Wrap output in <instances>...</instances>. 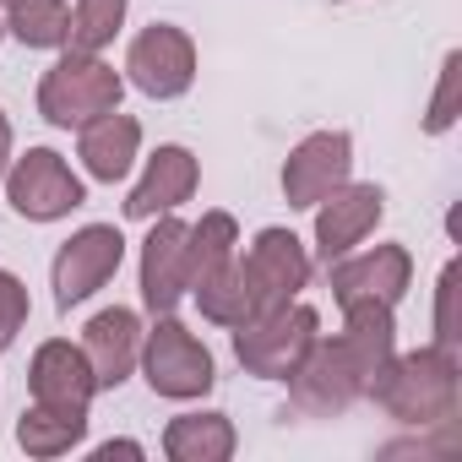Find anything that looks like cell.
<instances>
[{
    "label": "cell",
    "mask_w": 462,
    "mask_h": 462,
    "mask_svg": "<svg viewBox=\"0 0 462 462\" xmlns=\"http://www.w3.org/2000/svg\"><path fill=\"white\" fill-rule=\"evenodd\" d=\"M365 402H375L392 424L402 430H446L462 408V348H440V343H424V348H397Z\"/></svg>",
    "instance_id": "1"
},
{
    "label": "cell",
    "mask_w": 462,
    "mask_h": 462,
    "mask_svg": "<svg viewBox=\"0 0 462 462\" xmlns=\"http://www.w3.org/2000/svg\"><path fill=\"white\" fill-rule=\"evenodd\" d=\"M136 375L163 402H201L217 386V359L201 343V332L180 310H169V316H152L147 321L142 354H136Z\"/></svg>",
    "instance_id": "2"
},
{
    "label": "cell",
    "mask_w": 462,
    "mask_h": 462,
    "mask_svg": "<svg viewBox=\"0 0 462 462\" xmlns=\"http://www.w3.org/2000/svg\"><path fill=\"white\" fill-rule=\"evenodd\" d=\"M39 120L55 125V131H82L88 120L109 115L125 104V77L115 60L104 55H82V50H60L50 60V71L39 77Z\"/></svg>",
    "instance_id": "3"
},
{
    "label": "cell",
    "mask_w": 462,
    "mask_h": 462,
    "mask_svg": "<svg viewBox=\"0 0 462 462\" xmlns=\"http://www.w3.org/2000/svg\"><path fill=\"white\" fill-rule=\"evenodd\" d=\"M316 337H321V310L305 300H289V305L256 310L245 327H235V359L256 381H289L300 370V359L316 348Z\"/></svg>",
    "instance_id": "4"
},
{
    "label": "cell",
    "mask_w": 462,
    "mask_h": 462,
    "mask_svg": "<svg viewBox=\"0 0 462 462\" xmlns=\"http://www.w3.org/2000/svg\"><path fill=\"white\" fill-rule=\"evenodd\" d=\"M0 190H6V207L23 223H66L71 212L88 207V180L82 169H71L66 152L55 147H28L12 158V169L0 174Z\"/></svg>",
    "instance_id": "5"
},
{
    "label": "cell",
    "mask_w": 462,
    "mask_h": 462,
    "mask_svg": "<svg viewBox=\"0 0 462 462\" xmlns=\"http://www.w3.org/2000/svg\"><path fill=\"white\" fill-rule=\"evenodd\" d=\"M125 267V228L120 223H82L71 228V240H60V251L50 256V289H55V310L71 316L77 305L98 300Z\"/></svg>",
    "instance_id": "6"
},
{
    "label": "cell",
    "mask_w": 462,
    "mask_h": 462,
    "mask_svg": "<svg viewBox=\"0 0 462 462\" xmlns=\"http://www.w3.org/2000/svg\"><path fill=\"white\" fill-rule=\"evenodd\" d=\"M125 88H136L152 104H174L196 88L201 77V50L180 23H147L131 44H125V66H120Z\"/></svg>",
    "instance_id": "7"
},
{
    "label": "cell",
    "mask_w": 462,
    "mask_h": 462,
    "mask_svg": "<svg viewBox=\"0 0 462 462\" xmlns=\"http://www.w3.org/2000/svg\"><path fill=\"white\" fill-rule=\"evenodd\" d=\"M289 386V408L300 419H343L354 402H365L370 392V370L337 343V337H316V348L300 359V370L283 381Z\"/></svg>",
    "instance_id": "8"
},
{
    "label": "cell",
    "mask_w": 462,
    "mask_h": 462,
    "mask_svg": "<svg viewBox=\"0 0 462 462\" xmlns=\"http://www.w3.org/2000/svg\"><path fill=\"white\" fill-rule=\"evenodd\" d=\"M386 223V185L375 180H343L332 196L310 207V256L327 267L365 240H375V228Z\"/></svg>",
    "instance_id": "9"
},
{
    "label": "cell",
    "mask_w": 462,
    "mask_h": 462,
    "mask_svg": "<svg viewBox=\"0 0 462 462\" xmlns=\"http://www.w3.org/2000/svg\"><path fill=\"white\" fill-rule=\"evenodd\" d=\"M327 289H332V305H402L408 289H413V251L397 245V240H381V245H359L337 262H327Z\"/></svg>",
    "instance_id": "10"
},
{
    "label": "cell",
    "mask_w": 462,
    "mask_h": 462,
    "mask_svg": "<svg viewBox=\"0 0 462 462\" xmlns=\"http://www.w3.org/2000/svg\"><path fill=\"white\" fill-rule=\"evenodd\" d=\"M240 273H245L256 305L273 310V305L305 300L310 273H316V256H310V245L294 235V228L267 223V228H256V235H251V245H240Z\"/></svg>",
    "instance_id": "11"
},
{
    "label": "cell",
    "mask_w": 462,
    "mask_h": 462,
    "mask_svg": "<svg viewBox=\"0 0 462 462\" xmlns=\"http://www.w3.org/2000/svg\"><path fill=\"white\" fill-rule=\"evenodd\" d=\"M343 180H354V131H343V125L305 131L278 169V190H283L289 212H310Z\"/></svg>",
    "instance_id": "12"
},
{
    "label": "cell",
    "mask_w": 462,
    "mask_h": 462,
    "mask_svg": "<svg viewBox=\"0 0 462 462\" xmlns=\"http://www.w3.org/2000/svg\"><path fill=\"white\" fill-rule=\"evenodd\" d=\"M201 190V158L185 142H158L152 152H142L131 190H125V217L131 223H152L163 212H180L185 201H196Z\"/></svg>",
    "instance_id": "13"
},
{
    "label": "cell",
    "mask_w": 462,
    "mask_h": 462,
    "mask_svg": "<svg viewBox=\"0 0 462 462\" xmlns=\"http://www.w3.org/2000/svg\"><path fill=\"white\" fill-rule=\"evenodd\" d=\"M136 289L147 316H169L190 300V262H185V217L163 212L147 223L136 251Z\"/></svg>",
    "instance_id": "14"
},
{
    "label": "cell",
    "mask_w": 462,
    "mask_h": 462,
    "mask_svg": "<svg viewBox=\"0 0 462 462\" xmlns=\"http://www.w3.org/2000/svg\"><path fill=\"white\" fill-rule=\"evenodd\" d=\"M142 332H147V321H142V310H131V305H104V310H93L88 321H82V354H88V365H93V381H98V392H120L131 375H136V354H142Z\"/></svg>",
    "instance_id": "15"
},
{
    "label": "cell",
    "mask_w": 462,
    "mask_h": 462,
    "mask_svg": "<svg viewBox=\"0 0 462 462\" xmlns=\"http://www.w3.org/2000/svg\"><path fill=\"white\" fill-rule=\"evenodd\" d=\"M28 397L44 402V408H77V413H93V402L104 397L98 381H93V365L82 354V343L71 337H44L28 359Z\"/></svg>",
    "instance_id": "16"
},
{
    "label": "cell",
    "mask_w": 462,
    "mask_h": 462,
    "mask_svg": "<svg viewBox=\"0 0 462 462\" xmlns=\"http://www.w3.org/2000/svg\"><path fill=\"white\" fill-rule=\"evenodd\" d=\"M71 136H77V169H82V180H93V185H125V180L136 174L142 142H147L142 120L125 115V109H109V115L88 120V125L71 131Z\"/></svg>",
    "instance_id": "17"
},
{
    "label": "cell",
    "mask_w": 462,
    "mask_h": 462,
    "mask_svg": "<svg viewBox=\"0 0 462 462\" xmlns=\"http://www.w3.org/2000/svg\"><path fill=\"white\" fill-rule=\"evenodd\" d=\"M235 451H240V430L223 408H185L163 424L169 462H228Z\"/></svg>",
    "instance_id": "18"
},
{
    "label": "cell",
    "mask_w": 462,
    "mask_h": 462,
    "mask_svg": "<svg viewBox=\"0 0 462 462\" xmlns=\"http://www.w3.org/2000/svg\"><path fill=\"white\" fill-rule=\"evenodd\" d=\"M88 413L77 408H44V402H28L23 419H17V446L33 457V462H55V457H71L88 446Z\"/></svg>",
    "instance_id": "19"
},
{
    "label": "cell",
    "mask_w": 462,
    "mask_h": 462,
    "mask_svg": "<svg viewBox=\"0 0 462 462\" xmlns=\"http://www.w3.org/2000/svg\"><path fill=\"white\" fill-rule=\"evenodd\" d=\"M0 28L23 50L60 55L66 39H71V0H6V6H0Z\"/></svg>",
    "instance_id": "20"
},
{
    "label": "cell",
    "mask_w": 462,
    "mask_h": 462,
    "mask_svg": "<svg viewBox=\"0 0 462 462\" xmlns=\"http://www.w3.org/2000/svg\"><path fill=\"white\" fill-rule=\"evenodd\" d=\"M190 305L201 310L207 327H223V332L245 327L262 310L256 294H251V283H245V273H240V256L228 262V267H217V273H207L201 283H190Z\"/></svg>",
    "instance_id": "21"
},
{
    "label": "cell",
    "mask_w": 462,
    "mask_h": 462,
    "mask_svg": "<svg viewBox=\"0 0 462 462\" xmlns=\"http://www.w3.org/2000/svg\"><path fill=\"white\" fill-rule=\"evenodd\" d=\"M245 235H240V217L235 212H223V207H207L201 217L185 223V262H190V283H201L207 273L228 267L240 256Z\"/></svg>",
    "instance_id": "22"
},
{
    "label": "cell",
    "mask_w": 462,
    "mask_h": 462,
    "mask_svg": "<svg viewBox=\"0 0 462 462\" xmlns=\"http://www.w3.org/2000/svg\"><path fill=\"white\" fill-rule=\"evenodd\" d=\"M337 343L370 370V381H375V370L397 354V310L392 305H343V332H337Z\"/></svg>",
    "instance_id": "23"
},
{
    "label": "cell",
    "mask_w": 462,
    "mask_h": 462,
    "mask_svg": "<svg viewBox=\"0 0 462 462\" xmlns=\"http://www.w3.org/2000/svg\"><path fill=\"white\" fill-rule=\"evenodd\" d=\"M125 23H131V0H71V39H66V50L109 55L115 39L125 33Z\"/></svg>",
    "instance_id": "24"
},
{
    "label": "cell",
    "mask_w": 462,
    "mask_h": 462,
    "mask_svg": "<svg viewBox=\"0 0 462 462\" xmlns=\"http://www.w3.org/2000/svg\"><path fill=\"white\" fill-rule=\"evenodd\" d=\"M462 125V50H446L440 66H435V88H430V104L419 115V131L430 142L451 136Z\"/></svg>",
    "instance_id": "25"
},
{
    "label": "cell",
    "mask_w": 462,
    "mask_h": 462,
    "mask_svg": "<svg viewBox=\"0 0 462 462\" xmlns=\"http://www.w3.org/2000/svg\"><path fill=\"white\" fill-rule=\"evenodd\" d=\"M457 283H462V262L446 256V267L435 273V316H430V343L440 348H462V327H457Z\"/></svg>",
    "instance_id": "26"
},
{
    "label": "cell",
    "mask_w": 462,
    "mask_h": 462,
    "mask_svg": "<svg viewBox=\"0 0 462 462\" xmlns=\"http://www.w3.org/2000/svg\"><path fill=\"white\" fill-rule=\"evenodd\" d=\"M28 316H33V294L28 283L12 273V267H0V354H12L17 337L28 332Z\"/></svg>",
    "instance_id": "27"
},
{
    "label": "cell",
    "mask_w": 462,
    "mask_h": 462,
    "mask_svg": "<svg viewBox=\"0 0 462 462\" xmlns=\"http://www.w3.org/2000/svg\"><path fill=\"white\" fill-rule=\"evenodd\" d=\"M88 457H93V462H115V457H131V462H142V457H147V446H142V440H125V435H115V440H98Z\"/></svg>",
    "instance_id": "28"
},
{
    "label": "cell",
    "mask_w": 462,
    "mask_h": 462,
    "mask_svg": "<svg viewBox=\"0 0 462 462\" xmlns=\"http://www.w3.org/2000/svg\"><path fill=\"white\" fill-rule=\"evenodd\" d=\"M12 158H17V125H12L6 104H0V174L12 169Z\"/></svg>",
    "instance_id": "29"
},
{
    "label": "cell",
    "mask_w": 462,
    "mask_h": 462,
    "mask_svg": "<svg viewBox=\"0 0 462 462\" xmlns=\"http://www.w3.org/2000/svg\"><path fill=\"white\" fill-rule=\"evenodd\" d=\"M332 6H354V0H332Z\"/></svg>",
    "instance_id": "30"
},
{
    "label": "cell",
    "mask_w": 462,
    "mask_h": 462,
    "mask_svg": "<svg viewBox=\"0 0 462 462\" xmlns=\"http://www.w3.org/2000/svg\"><path fill=\"white\" fill-rule=\"evenodd\" d=\"M0 39H6V28H0Z\"/></svg>",
    "instance_id": "31"
},
{
    "label": "cell",
    "mask_w": 462,
    "mask_h": 462,
    "mask_svg": "<svg viewBox=\"0 0 462 462\" xmlns=\"http://www.w3.org/2000/svg\"><path fill=\"white\" fill-rule=\"evenodd\" d=\"M0 6H6V0H0Z\"/></svg>",
    "instance_id": "32"
}]
</instances>
